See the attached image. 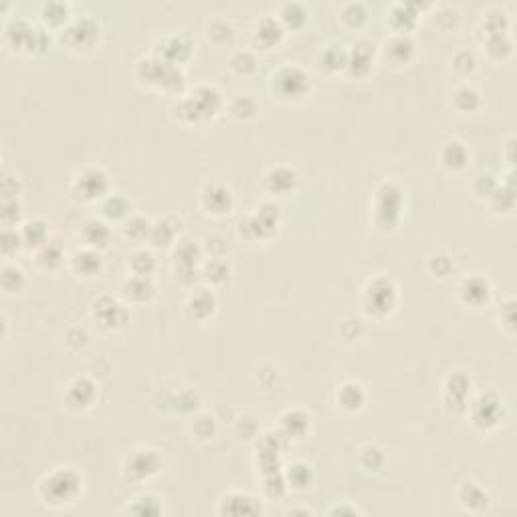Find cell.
<instances>
[{"label":"cell","mask_w":517,"mask_h":517,"mask_svg":"<svg viewBox=\"0 0 517 517\" xmlns=\"http://www.w3.org/2000/svg\"><path fill=\"white\" fill-rule=\"evenodd\" d=\"M497 412H499V400H491V396H481L479 402L475 404V423L481 426H489L497 423Z\"/></svg>","instance_id":"cell-12"},{"label":"cell","mask_w":517,"mask_h":517,"mask_svg":"<svg viewBox=\"0 0 517 517\" xmlns=\"http://www.w3.org/2000/svg\"><path fill=\"white\" fill-rule=\"evenodd\" d=\"M83 237H85V241L87 244H105L107 243V239H109V231H107V226L103 224V222H99V220H89L85 226H83Z\"/></svg>","instance_id":"cell-19"},{"label":"cell","mask_w":517,"mask_h":517,"mask_svg":"<svg viewBox=\"0 0 517 517\" xmlns=\"http://www.w3.org/2000/svg\"><path fill=\"white\" fill-rule=\"evenodd\" d=\"M273 89L283 99H297L309 89V77L297 67H285L273 77Z\"/></svg>","instance_id":"cell-3"},{"label":"cell","mask_w":517,"mask_h":517,"mask_svg":"<svg viewBox=\"0 0 517 517\" xmlns=\"http://www.w3.org/2000/svg\"><path fill=\"white\" fill-rule=\"evenodd\" d=\"M99 267H101V257L93 251H79L73 257V269L79 275L92 277L99 271Z\"/></svg>","instance_id":"cell-14"},{"label":"cell","mask_w":517,"mask_h":517,"mask_svg":"<svg viewBox=\"0 0 517 517\" xmlns=\"http://www.w3.org/2000/svg\"><path fill=\"white\" fill-rule=\"evenodd\" d=\"M158 467H160V458L154 455L152 451H140L127 463L129 473L136 477H150L154 473H158Z\"/></svg>","instance_id":"cell-8"},{"label":"cell","mask_w":517,"mask_h":517,"mask_svg":"<svg viewBox=\"0 0 517 517\" xmlns=\"http://www.w3.org/2000/svg\"><path fill=\"white\" fill-rule=\"evenodd\" d=\"M443 162L449 168H463L467 162V150L461 142H449L443 150Z\"/></svg>","instance_id":"cell-18"},{"label":"cell","mask_w":517,"mask_h":517,"mask_svg":"<svg viewBox=\"0 0 517 517\" xmlns=\"http://www.w3.org/2000/svg\"><path fill=\"white\" fill-rule=\"evenodd\" d=\"M277 220H279V213L275 207H263L257 216H253L249 220V226L253 231L255 237H261L263 233H273V229H277Z\"/></svg>","instance_id":"cell-10"},{"label":"cell","mask_w":517,"mask_h":517,"mask_svg":"<svg viewBox=\"0 0 517 517\" xmlns=\"http://www.w3.org/2000/svg\"><path fill=\"white\" fill-rule=\"evenodd\" d=\"M259 503L246 495H229L222 499V505H220V514H231V516H253V514H259Z\"/></svg>","instance_id":"cell-7"},{"label":"cell","mask_w":517,"mask_h":517,"mask_svg":"<svg viewBox=\"0 0 517 517\" xmlns=\"http://www.w3.org/2000/svg\"><path fill=\"white\" fill-rule=\"evenodd\" d=\"M231 190L220 184H213L204 190V204L213 213H226L231 209Z\"/></svg>","instance_id":"cell-9"},{"label":"cell","mask_w":517,"mask_h":517,"mask_svg":"<svg viewBox=\"0 0 517 517\" xmlns=\"http://www.w3.org/2000/svg\"><path fill=\"white\" fill-rule=\"evenodd\" d=\"M127 291V295L131 297V299H136V302H144V299H148L150 295H152L154 287L152 283H150V279L148 277H134L129 283H127V287H125Z\"/></svg>","instance_id":"cell-17"},{"label":"cell","mask_w":517,"mask_h":517,"mask_svg":"<svg viewBox=\"0 0 517 517\" xmlns=\"http://www.w3.org/2000/svg\"><path fill=\"white\" fill-rule=\"evenodd\" d=\"M131 269L136 271V275L146 277L154 269V257L146 251H140V253L131 255Z\"/></svg>","instance_id":"cell-23"},{"label":"cell","mask_w":517,"mask_h":517,"mask_svg":"<svg viewBox=\"0 0 517 517\" xmlns=\"http://www.w3.org/2000/svg\"><path fill=\"white\" fill-rule=\"evenodd\" d=\"M461 295L465 297L467 304H481V302H485L487 297H489V285H487V281H483L481 277H471V279H467L463 283Z\"/></svg>","instance_id":"cell-11"},{"label":"cell","mask_w":517,"mask_h":517,"mask_svg":"<svg viewBox=\"0 0 517 517\" xmlns=\"http://www.w3.org/2000/svg\"><path fill=\"white\" fill-rule=\"evenodd\" d=\"M105 214L107 216H114V218H118V216H122L125 211H127V202L123 200L122 196H114V198H109L107 200V204H105Z\"/></svg>","instance_id":"cell-26"},{"label":"cell","mask_w":517,"mask_h":517,"mask_svg":"<svg viewBox=\"0 0 517 517\" xmlns=\"http://www.w3.org/2000/svg\"><path fill=\"white\" fill-rule=\"evenodd\" d=\"M192 311H194V315L196 317H207V315H211L214 309V297L211 293H198L194 299H192Z\"/></svg>","instance_id":"cell-22"},{"label":"cell","mask_w":517,"mask_h":517,"mask_svg":"<svg viewBox=\"0 0 517 517\" xmlns=\"http://www.w3.org/2000/svg\"><path fill=\"white\" fill-rule=\"evenodd\" d=\"M93 317H95L103 328L114 330V328H120V326L125 324L127 313H125V309H123L122 305L118 304L116 299H112V297H101L99 302H95V305H93Z\"/></svg>","instance_id":"cell-5"},{"label":"cell","mask_w":517,"mask_h":517,"mask_svg":"<svg viewBox=\"0 0 517 517\" xmlns=\"http://www.w3.org/2000/svg\"><path fill=\"white\" fill-rule=\"evenodd\" d=\"M461 503L467 509H483V507H487L489 499L477 485H465L461 491Z\"/></svg>","instance_id":"cell-16"},{"label":"cell","mask_w":517,"mask_h":517,"mask_svg":"<svg viewBox=\"0 0 517 517\" xmlns=\"http://www.w3.org/2000/svg\"><path fill=\"white\" fill-rule=\"evenodd\" d=\"M45 235H47V229H45V224L39 222V220L27 222L25 229H23V241L29 244H43Z\"/></svg>","instance_id":"cell-21"},{"label":"cell","mask_w":517,"mask_h":517,"mask_svg":"<svg viewBox=\"0 0 517 517\" xmlns=\"http://www.w3.org/2000/svg\"><path fill=\"white\" fill-rule=\"evenodd\" d=\"M79 489H81V477L71 469H59L41 483V495L45 503L61 507L67 503H73V499L79 495Z\"/></svg>","instance_id":"cell-1"},{"label":"cell","mask_w":517,"mask_h":517,"mask_svg":"<svg viewBox=\"0 0 517 517\" xmlns=\"http://www.w3.org/2000/svg\"><path fill=\"white\" fill-rule=\"evenodd\" d=\"M337 400L341 402V406H346V408H358L360 404H362V400H364V396H362V390H360V386H354V384H346V388L341 386V392L337 394Z\"/></svg>","instance_id":"cell-20"},{"label":"cell","mask_w":517,"mask_h":517,"mask_svg":"<svg viewBox=\"0 0 517 517\" xmlns=\"http://www.w3.org/2000/svg\"><path fill=\"white\" fill-rule=\"evenodd\" d=\"M63 253L59 244H45L43 251L39 253V263L41 265H49V267H57L61 263Z\"/></svg>","instance_id":"cell-24"},{"label":"cell","mask_w":517,"mask_h":517,"mask_svg":"<svg viewBox=\"0 0 517 517\" xmlns=\"http://www.w3.org/2000/svg\"><path fill=\"white\" fill-rule=\"evenodd\" d=\"M93 384L85 378H79L75 380L71 386H69V394H67V400L71 402V406H87L93 400Z\"/></svg>","instance_id":"cell-13"},{"label":"cell","mask_w":517,"mask_h":517,"mask_svg":"<svg viewBox=\"0 0 517 517\" xmlns=\"http://www.w3.org/2000/svg\"><path fill=\"white\" fill-rule=\"evenodd\" d=\"M366 302H368V305H370V309H372V311H378V313H388L396 302L394 285H392L390 281H386V279H378V281H374V283L368 287Z\"/></svg>","instance_id":"cell-4"},{"label":"cell","mask_w":517,"mask_h":517,"mask_svg":"<svg viewBox=\"0 0 517 517\" xmlns=\"http://www.w3.org/2000/svg\"><path fill=\"white\" fill-rule=\"evenodd\" d=\"M267 182L273 192H289L295 186V172H291L287 168H277V170L269 172Z\"/></svg>","instance_id":"cell-15"},{"label":"cell","mask_w":517,"mask_h":517,"mask_svg":"<svg viewBox=\"0 0 517 517\" xmlns=\"http://www.w3.org/2000/svg\"><path fill=\"white\" fill-rule=\"evenodd\" d=\"M467 386H469V382H467V378L461 376V374L449 378V392H451V396L455 394V400H453L455 404H463V400H465V396H467Z\"/></svg>","instance_id":"cell-25"},{"label":"cell","mask_w":517,"mask_h":517,"mask_svg":"<svg viewBox=\"0 0 517 517\" xmlns=\"http://www.w3.org/2000/svg\"><path fill=\"white\" fill-rule=\"evenodd\" d=\"M400 213V190L392 184L380 186L376 194V222L382 229H392Z\"/></svg>","instance_id":"cell-2"},{"label":"cell","mask_w":517,"mask_h":517,"mask_svg":"<svg viewBox=\"0 0 517 517\" xmlns=\"http://www.w3.org/2000/svg\"><path fill=\"white\" fill-rule=\"evenodd\" d=\"M105 190H107V178L101 170H95V168L85 170L75 182V192L83 200H95V198L103 196Z\"/></svg>","instance_id":"cell-6"}]
</instances>
